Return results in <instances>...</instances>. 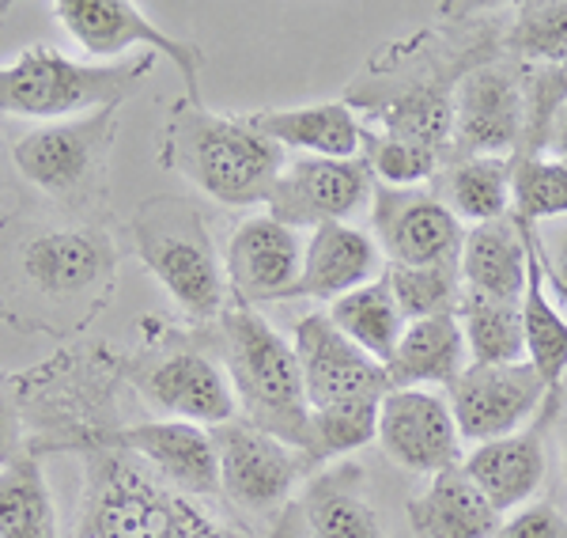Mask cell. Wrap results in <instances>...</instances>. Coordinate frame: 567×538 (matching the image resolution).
Segmentation results:
<instances>
[{
	"instance_id": "ab89813d",
	"label": "cell",
	"mask_w": 567,
	"mask_h": 538,
	"mask_svg": "<svg viewBox=\"0 0 567 538\" xmlns=\"http://www.w3.org/2000/svg\"><path fill=\"white\" fill-rule=\"evenodd\" d=\"M8 444H12V417H8L4 403H0V459L8 455Z\"/></svg>"
},
{
	"instance_id": "ac0fdd59",
	"label": "cell",
	"mask_w": 567,
	"mask_h": 538,
	"mask_svg": "<svg viewBox=\"0 0 567 538\" xmlns=\"http://www.w3.org/2000/svg\"><path fill=\"white\" fill-rule=\"evenodd\" d=\"M462 470L496 512L507 519L537 497L545 481V444L537 428L499 436L465 451Z\"/></svg>"
},
{
	"instance_id": "44dd1931",
	"label": "cell",
	"mask_w": 567,
	"mask_h": 538,
	"mask_svg": "<svg viewBox=\"0 0 567 538\" xmlns=\"http://www.w3.org/2000/svg\"><path fill=\"white\" fill-rule=\"evenodd\" d=\"M458 270L465 288L499 300H523L526 273H529L526 227L515 216L473 224L462 240Z\"/></svg>"
},
{
	"instance_id": "4dcf8cb0",
	"label": "cell",
	"mask_w": 567,
	"mask_h": 538,
	"mask_svg": "<svg viewBox=\"0 0 567 538\" xmlns=\"http://www.w3.org/2000/svg\"><path fill=\"white\" fill-rule=\"evenodd\" d=\"M386 285L398 300L405 323L435 315H454L462 300V270L458 262L446 266H390Z\"/></svg>"
},
{
	"instance_id": "30bf717a",
	"label": "cell",
	"mask_w": 567,
	"mask_h": 538,
	"mask_svg": "<svg viewBox=\"0 0 567 538\" xmlns=\"http://www.w3.org/2000/svg\"><path fill=\"white\" fill-rule=\"evenodd\" d=\"M374 243L390 266H446L458 262L465 227L443 197L427 190L374 186L371 197Z\"/></svg>"
},
{
	"instance_id": "60d3db41",
	"label": "cell",
	"mask_w": 567,
	"mask_h": 538,
	"mask_svg": "<svg viewBox=\"0 0 567 538\" xmlns=\"http://www.w3.org/2000/svg\"><path fill=\"white\" fill-rule=\"evenodd\" d=\"M564 470H567V451H564Z\"/></svg>"
},
{
	"instance_id": "9c48e42d",
	"label": "cell",
	"mask_w": 567,
	"mask_h": 538,
	"mask_svg": "<svg viewBox=\"0 0 567 538\" xmlns=\"http://www.w3.org/2000/svg\"><path fill=\"white\" fill-rule=\"evenodd\" d=\"M374 444L401 470L424 474V478L462 467L465 459L451 403L427 387H393L382 398Z\"/></svg>"
},
{
	"instance_id": "d6986e66",
	"label": "cell",
	"mask_w": 567,
	"mask_h": 538,
	"mask_svg": "<svg viewBox=\"0 0 567 538\" xmlns=\"http://www.w3.org/2000/svg\"><path fill=\"white\" fill-rule=\"evenodd\" d=\"M246 122L284 152L296 149L303 156L322 160H355L368 152V133L349 103H307V106H280V111H254Z\"/></svg>"
},
{
	"instance_id": "f546056e",
	"label": "cell",
	"mask_w": 567,
	"mask_h": 538,
	"mask_svg": "<svg viewBox=\"0 0 567 538\" xmlns=\"http://www.w3.org/2000/svg\"><path fill=\"white\" fill-rule=\"evenodd\" d=\"M379 118L393 141L424 144L435 152H446V141H454V99L435 88H416L390 99Z\"/></svg>"
},
{
	"instance_id": "d4e9b609",
	"label": "cell",
	"mask_w": 567,
	"mask_h": 538,
	"mask_svg": "<svg viewBox=\"0 0 567 538\" xmlns=\"http://www.w3.org/2000/svg\"><path fill=\"white\" fill-rule=\"evenodd\" d=\"M360 467H337L310 481L303 497V516L315 538H386L363 494Z\"/></svg>"
},
{
	"instance_id": "83f0119b",
	"label": "cell",
	"mask_w": 567,
	"mask_h": 538,
	"mask_svg": "<svg viewBox=\"0 0 567 538\" xmlns=\"http://www.w3.org/2000/svg\"><path fill=\"white\" fill-rule=\"evenodd\" d=\"M0 538H58V508L34 459L0 467Z\"/></svg>"
},
{
	"instance_id": "e575fe53",
	"label": "cell",
	"mask_w": 567,
	"mask_h": 538,
	"mask_svg": "<svg viewBox=\"0 0 567 538\" xmlns=\"http://www.w3.org/2000/svg\"><path fill=\"white\" fill-rule=\"evenodd\" d=\"M371 163V171L382 179V186L393 190H416L420 182L435 179L439 163H443V152L424 149V144H409V141H393V136L382 133L379 141L371 144V152H363Z\"/></svg>"
},
{
	"instance_id": "4316f807",
	"label": "cell",
	"mask_w": 567,
	"mask_h": 538,
	"mask_svg": "<svg viewBox=\"0 0 567 538\" xmlns=\"http://www.w3.org/2000/svg\"><path fill=\"white\" fill-rule=\"evenodd\" d=\"M329 318L344 337H352L363 353H371L379 364H390L393 349H398L401 334H405V315H401L398 300L386 285V273L371 285L349 292V296L329 304Z\"/></svg>"
},
{
	"instance_id": "d590c367",
	"label": "cell",
	"mask_w": 567,
	"mask_h": 538,
	"mask_svg": "<svg viewBox=\"0 0 567 538\" xmlns=\"http://www.w3.org/2000/svg\"><path fill=\"white\" fill-rule=\"evenodd\" d=\"M560 106H567V61L564 65H537L526 77V136L523 141L542 149L548 125Z\"/></svg>"
},
{
	"instance_id": "603a6c76",
	"label": "cell",
	"mask_w": 567,
	"mask_h": 538,
	"mask_svg": "<svg viewBox=\"0 0 567 538\" xmlns=\"http://www.w3.org/2000/svg\"><path fill=\"white\" fill-rule=\"evenodd\" d=\"M110 266H114L110 243L99 232H80V227L42 232L23 247V273L50 296L84 292L103 281Z\"/></svg>"
},
{
	"instance_id": "52a82bcc",
	"label": "cell",
	"mask_w": 567,
	"mask_h": 538,
	"mask_svg": "<svg viewBox=\"0 0 567 538\" xmlns=\"http://www.w3.org/2000/svg\"><path fill=\"white\" fill-rule=\"evenodd\" d=\"M374 197V171L368 156L355 160H322L296 156L269 194V216L296 232H315L322 224H352Z\"/></svg>"
},
{
	"instance_id": "2e32d148",
	"label": "cell",
	"mask_w": 567,
	"mask_h": 538,
	"mask_svg": "<svg viewBox=\"0 0 567 538\" xmlns=\"http://www.w3.org/2000/svg\"><path fill=\"white\" fill-rule=\"evenodd\" d=\"M122 448L152 463L167 481L194 497L219 494V455L213 428L194 422H175V417H159V422H141L125 428L117 436Z\"/></svg>"
},
{
	"instance_id": "8992f818",
	"label": "cell",
	"mask_w": 567,
	"mask_h": 538,
	"mask_svg": "<svg viewBox=\"0 0 567 538\" xmlns=\"http://www.w3.org/2000/svg\"><path fill=\"white\" fill-rule=\"evenodd\" d=\"M291 345H296L299 368H303L310 414L382 403L393 390L386 364H379L352 337H344L326 312H310L299 318Z\"/></svg>"
},
{
	"instance_id": "277c9868",
	"label": "cell",
	"mask_w": 567,
	"mask_h": 538,
	"mask_svg": "<svg viewBox=\"0 0 567 538\" xmlns=\"http://www.w3.org/2000/svg\"><path fill=\"white\" fill-rule=\"evenodd\" d=\"M136 247L171 300L194 318L224 315L227 277L205 216L182 197H155L136 213Z\"/></svg>"
},
{
	"instance_id": "5b68a950",
	"label": "cell",
	"mask_w": 567,
	"mask_h": 538,
	"mask_svg": "<svg viewBox=\"0 0 567 538\" xmlns=\"http://www.w3.org/2000/svg\"><path fill=\"white\" fill-rule=\"evenodd\" d=\"M53 16L61 27L72 34V42L87 53V58H122L130 50H144L152 58L175 61V69L186 80V95L200 103V65H205V50H197L194 42L175 39L163 27L148 20V12H141L130 0H58Z\"/></svg>"
},
{
	"instance_id": "9a60e30c",
	"label": "cell",
	"mask_w": 567,
	"mask_h": 538,
	"mask_svg": "<svg viewBox=\"0 0 567 538\" xmlns=\"http://www.w3.org/2000/svg\"><path fill=\"white\" fill-rule=\"evenodd\" d=\"M141 390L159 414L205 428L231 425L239 417V395L224 368L197 349H178L155 361L141 379Z\"/></svg>"
},
{
	"instance_id": "484cf974",
	"label": "cell",
	"mask_w": 567,
	"mask_h": 538,
	"mask_svg": "<svg viewBox=\"0 0 567 538\" xmlns=\"http://www.w3.org/2000/svg\"><path fill=\"white\" fill-rule=\"evenodd\" d=\"M458 323L465 334L470 364H523L526 331H523V300H499L465 288L458 300Z\"/></svg>"
},
{
	"instance_id": "836d02e7",
	"label": "cell",
	"mask_w": 567,
	"mask_h": 538,
	"mask_svg": "<svg viewBox=\"0 0 567 538\" xmlns=\"http://www.w3.org/2000/svg\"><path fill=\"white\" fill-rule=\"evenodd\" d=\"M379 406L382 403H363V406H344V409H322V414H310L307 459L310 463L344 459V455H352V451L374 444V436H379Z\"/></svg>"
},
{
	"instance_id": "ba28073f",
	"label": "cell",
	"mask_w": 567,
	"mask_h": 538,
	"mask_svg": "<svg viewBox=\"0 0 567 538\" xmlns=\"http://www.w3.org/2000/svg\"><path fill=\"white\" fill-rule=\"evenodd\" d=\"M446 403L458 422L462 444H488L523 433L529 417L542 414L545 387L529 364H465L446 387Z\"/></svg>"
},
{
	"instance_id": "d6a6232c",
	"label": "cell",
	"mask_w": 567,
	"mask_h": 538,
	"mask_svg": "<svg viewBox=\"0 0 567 538\" xmlns=\"http://www.w3.org/2000/svg\"><path fill=\"white\" fill-rule=\"evenodd\" d=\"M507 50L537 65L567 61V0H526L515 8V23L507 31Z\"/></svg>"
},
{
	"instance_id": "1f68e13d",
	"label": "cell",
	"mask_w": 567,
	"mask_h": 538,
	"mask_svg": "<svg viewBox=\"0 0 567 538\" xmlns=\"http://www.w3.org/2000/svg\"><path fill=\"white\" fill-rule=\"evenodd\" d=\"M511 216L523 224L567 216V163L553 156H523L511 179Z\"/></svg>"
},
{
	"instance_id": "8fae6325",
	"label": "cell",
	"mask_w": 567,
	"mask_h": 538,
	"mask_svg": "<svg viewBox=\"0 0 567 538\" xmlns=\"http://www.w3.org/2000/svg\"><path fill=\"white\" fill-rule=\"evenodd\" d=\"M303 235L272 221L269 213L243 221L227 240L224 254V277L235 304L258 312L261 304L296 300L299 277H303Z\"/></svg>"
},
{
	"instance_id": "5bb4252c",
	"label": "cell",
	"mask_w": 567,
	"mask_h": 538,
	"mask_svg": "<svg viewBox=\"0 0 567 538\" xmlns=\"http://www.w3.org/2000/svg\"><path fill=\"white\" fill-rule=\"evenodd\" d=\"M110 136H114V106L84 118H69V122L34 125L31 133L16 141L12 160L31 186L45 190V194H65V190L84 182Z\"/></svg>"
},
{
	"instance_id": "8d00e7d4",
	"label": "cell",
	"mask_w": 567,
	"mask_h": 538,
	"mask_svg": "<svg viewBox=\"0 0 567 538\" xmlns=\"http://www.w3.org/2000/svg\"><path fill=\"white\" fill-rule=\"evenodd\" d=\"M496 538H567V519L553 505H526L503 519Z\"/></svg>"
},
{
	"instance_id": "3957f363",
	"label": "cell",
	"mask_w": 567,
	"mask_h": 538,
	"mask_svg": "<svg viewBox=\"0 0 567 538\" xmlns=\"http://www.w3.org/2000/svg\"><path fill=\"white\" fill-rule=\"evenodd\" d=\"M155 58L76 61L58 45H27L16 61L0 65V114L31 118V122H69L95 111H110L152 72Z\"/></svg>"
},
{
	"instance_id": "ffe728a7",
	"label": "cell",
	"mask_w": 567,
	"mask_h": 538,
	"mask_svg": "<svg viewBox=\"0 0 567 538\" xmlns=\"http://www.w3.org/2000/svg\"><path fill=\"white\" fill-rule=\"evenodd\" d=\"M523 224V221H518ZM526 227L529 243V273H526V292H523V331H526V364L537 372L545 387V406L542 422L556 414L560 406V387L567 376V318L560 307L548 300V277L542 266V254H537V227Z\"/></svg>"
},
{
	"instance_id": "6da1fadb",
	"label": "cell",
	"mask_w": 567,
	"mask_h": 538,
	"mask_svg": "<svg viewBox=\"0 0 567 538\" xmlns=\"http://www.w3.org/2000/svg\"><path fill=\"white\" fill-rule=\"evenodd\" d=\"M163 163L189 179L205 197L246 209L269 202L288 168V152L254 130L246 118H224L205 103H178L163 136Z\"/></svg>"
},
{
	"instance_id": "7a4b0ae2",
	"label": "cell",
	"mask_w": 567,
	"mask_h": 538,
	"mask_svg": "<svg viewBox=\"0 0 567 538\" xmlns=\"http://www.w3.org/2000/svg\"><path fill=\"white\" fill-rule=\"evenodd\" d=\"M219 323H224L227 376L239 395V414L307 455L310 403L296 345L258 312L239 304L227 307Z\"/></svg>"
},
{
	"instance_id": "74e56055",
	"label": "cell",
	"mask_w": 567,
	"mask_h": 538,
	"mask_svg": "<svg viewBox=\"0 0 567 538\" xmlns=\"http://www.w3.org/2000/svg\"><path fill=\"white\" fill-rule=\"evenodd\" d=\"M537 254H542L545 277H553V285L567 296V224L556 227L545 243L537 240Z\"/></svg>"
},
{
	"instance_id": "f35d334b",
	"label": "cell",
	"mask_w": 567,
	"mask_h": 538,
	"mask_svg": "<svg viewBox=\"0 0 567 538\" xmlns=\"http://www.w3.org/2000/svg\"><path fill=\"white\" fill-rule=\"evenodd\" d=\"M548 152H553V160L567 163V106H560L553 118V125H548V136H545Z\"/></svg>"
},
{
	"instance_id": "cb8c5ba5",
	"label": "cell",
	"mask_w": 567,
	"mask_h": 538,
	"mask_svg": "<svg viewBox=\"0 0 567 538\" xmlns=\"http://www.w3.org/2000/svg\"><path fill=\"white\" fill-rule=\"evenodd\" d=\"M470 349L458 315L416 318L405 326L386 364L390 387H451L465 372Z\"/></svg>"
},
{
	"instance_id": "4fadbf2b",
	"label": "cell",
	"mask_w": 567,
	"mask_h": 538,
	"mask_svg": "<svg viewBox=\"0 0 567 538\" xmlns=\"http://www.w3.org/2000/svg\"><path fill=\"white\" fill-rule=\"evenodd\" d=\"M526 136V80L511 65L465 72L454 91V144L462 160L503 156Z\"/></svg>"
},
{
	"instance_id": "e0dca14e",
	"label": "cell",
	"mask_w": 567,
	"mask_h": 538,
	"mask_svg": "<svg viewBox=\"0 0 567 538\" xmlns=\"http://www.w3.org/2000/svg\"><path fill=\"white\" fill-rule=\"evenodd\" d=\"M382 262L386 258L371 232L355 224H322L307 235L299 296L333 304V300L379 281Z\"/></svg>"
},
{
	"instance_id": "7402d4cb",
	"label": "cell",
	"mask_w": 567,
	"mask_h": 538,
	"mask_svg": "<svg viewBox=\"0 0 567 538\" xmlns=\"http://www.w3.org/2000/svg\"><path fill=\"white\" fill-rule=\"evenodd\" d=\"M409 524L416 538H496L503 516L484 500L462 467L427 478L424 494L409 505Z\"/></svg>"
},
{
	"instance_id": "f1b7e54d",
	"label": "cell",
	"mask_w": 567,
	"mask_h": 538,
	"mask_svg": "<svg viewBox=\"0 0 567 538\" xmlns=\"http://www.w3.org/2000/svg\"><path fill=\"white\" fill-rule=\"evenodd\" d=\"M511 179L515 163L503 156H470L446 171V205L458 221L488 224L511 216Z\"/></svg>"
},
{
	"instance_id": "7c38bea8",
	"label": "cell",
	"mask_w": 567,
	"mask_h": 538,
	"mask_svg": "<svg viewBox=\"0 0 567 538\" xmlns=\"http://www.w3.org/2000/svg\"><path fill=\"white\" fill-rule=\"evenodd\" d=\"M219 455V489L246 508H272L296 489L307 470V455L288 440L235 417L231 425L213 428Z\"/></svg>"
}]
</instances>
